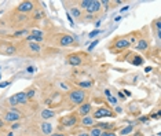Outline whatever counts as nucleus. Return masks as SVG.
Returning <instances> with one entry per match:
<instances>
[{"instance_id": "nucleus-1", "label": "nucleus", "mask_w": 161, "mask_h": 136, "mask_svg": "<svg viewBox=\"0 0 161 136\" xmlns=\"http://www.w3.org/2000/svg\"><path fill=\"white\" fill-rule=\"evenodd\" d=\"M81 8L87 11L90 14H94V13H98L99 8H101V2H96V0H84V2L80 3Z\"/></svg>"}, {"instance_id": "nucleus-2", "label": "nucleus", "mask_w": 161, "mask_h": 136, "mask_svg": "<svg viewBox=\"0 0 161 136\" xmlns=\"http://www.w3.org/2000/svg\"><path fill=\"white\" fill-rule=\"evenodd\" d=\"M69 98H70V102L72 103L80 105V103H83L84 99H86V94H84V91H81V89H74V91H72L69 94Z\"/></svg>"}, {"instance_id": "nucleus-3", "label": "nucleus", "mask_w": 161, "mask_h": 136, "mask_svg": "<svg viewBox=\"0 0 161 136\" xmlns=\"http://www.w3.org/2000/svg\"><path fill=\"white\" fill-rule=\"evenodd\" d=\"M28 98H26V92H18V94L13 95V96L8 99V103L11 106H17V105H25Z\"/></svg>"}, {"instance_id": "nucleus-4", "label": "nucleus", "mask_w": 161, "mask_h": 136, "mask_svg": "<svg viewBox=\"0 0 161 136\" xmlns=\"http://www.w3.org/2000/svg\"><path fill=\"white\" fill-rule=\"evenodd\" d=\"M94 117L95 118H103V117H114V113L109 109H98L94 113Z\"/></svg>"}, {"instance_id": "nucleus-5", "label": "nucleus", "mask_w": 161, "mask_h": 136, "mask_svg": "<svg viewBox=\"0 0 161 136\" xmlns=\"http://www.w3.org/2000/svg\"><path fill=\"white\" fill-rule=\"evenodd\" d=\"M61 124L63 126H74L77 124V117L74 114H70V115H66L61 120Z\"/></svg>"}, {"instance_id": "nucleus-6", "label": "nucleus", "mask_w": 161, "mask_h": 136, "mask_svg": "<svg viewBox=\"0 0 161 136\" xmlns=\"http://www.w3.org/2000/svg\"><path fill=\"white\" fill-rule=\"evenodd\" d=\"M19 117H21V114H19L18 111H15V110H13V111H8L7 114L4 115V120L7 121V122H14V121H18Z\"/></svg>"}, {"instance_id": "nucleus-7", "label": "nucleus", "mask_w": 161, "mask_h": 136, "mask_svg": "<svg viewBox=\"0 0 161 136\" xmlns=\"http://www.w3.org/2000/svg\"><path fill=\"white\" fill-rule=\"evenodd\" d=\"M18 10L21 13H28V11H32L33 10V3L32 2H23L18 6Z\"/></svg>"}, {"instance_id": "nucleus-8", "label": "nucleus", "mask_w": 161, "mask_h": 136, "mask_svg": "<svg viewBox=\"0 0 161 136\" xmlns=\"http://www.w3.org/2000/svg\"><path fill=\"white\" fill-rule=\"evenodd\" d=\"M116 48H118V50H123V48H127V47H130L131 45V41L130 40H127V39H118L116 41Z\"/></svg>"}, {"instance_id": "nucleus-9", "label": "nucleus", "mask_w": 161, "mask_h": 136, "mask_svg": "<svg viewBox=\"0 0 161 136\" xmlns=\"http://www.w3.org/2000/svg\"><path fill=\"white\" fill-rule=\"evenodd\" d=\"M74 43V39L72 36H62L59 40V44L61 45H72Z\"/></svg>"}, {"instance_id": "nucleus-10", "label": "nucleus", "mask_w": 161, "mask_h": 136, "mask_svg": "<svg viewBox=\"0 0 161 136\" xmlns=\"http://www.w3.org/2000/svg\"><path fill=\"white\" fill-rule=\"evenodd\" d=\"M68 60H69L70 65H73V66H77V65H80V63L83 62L78 55H70V56L68 58Z\"/></svg>"}, {"instance_id": "nucleus-11", "label": "nucleus", "mask_w": 161, "mask_h": 136, "mask_svg": "<svg viewBox=\"0 0 161 136\" xmlns=\"http://www.w3.org/2000/svg\"><path fill=\"white\" fill-rule=\"evenodd\" d=\"M91 111V105L90 103H86V105H81V107H80V110H78V113H80L81 115H88V113Z\"/></svg>"}, {"instance_id": "nucleus-12", "label": "nucleus", "mask_w": 161, "mask_h": 136, "mask_svg": "<svg viewBox=\"0 0 161 136\" xmlns=\"http://www.w3.org/2000/svg\"><path fill=\"white\" fill-rule=\"evenodd\" d=\"M42 131H43V133L50 135L52 132V125H51V124H48V122H43L42 124Z\"/></svg>"}, {"instance_id": "nucleus-13", "label": "nucleus", "mask_w": 161, "mask_h": 136, "mask_svg": "<svg viewBox=\"0 0 161 136\" xmlns=\"http://www.w3.org/2000/svg\"><path fill=\"white\" fill-rule=\"evenodd\" d=\"M147 47H149L147 41L142 39V40H140V41L138 43V45H136V50H140V51H146V50H147Z\"/></svg>"}, {"instance_id": "nucleus-14", "label": "nucleus", "mask_w": 161, "mask_h": 136, "mask_svg": "<svg viewBox=\"0 0 161 136\" xmlns=\"http://www.w3.org/2000/svg\"><path fill=\"white\" fill-rule=\"evenodd\" d=\"M54 111L52 110H43L42 111V118H44V120H48V118L54 117Z\"/></svg>"}, {"instance_id": "nucleus-15", "label": "nucleus", "mask_w": 161, "mask_h": 136, "mask_svg": "<svg viewBox=\"0 0 161 136\" xmlns=\"http://www.w3.org/2000/svg\"><path fill=\"white\" fill-rule=\"evenodd\" d=\"M134 131V126H125V128H123L121 131H120V135L121 136H124V135H128V133H131V132Z\"/></svg>"}, {"instance_id": "nucleus-16", "label": "nucleus", "mask_w": 161, "mask_h": 136, "mask_svg": "<svg viewBox=\"0 0 161 136\" xmlns=\"http://www.w3.org/2000/svg\"><path fill=\"white\" fill-rule=\"evenodd\" d=\"M81 124H83V125H86V126H87V125H92V124H94V118L87 117V115H86V117L81 120Z\"/></svg>"}, {"instance_id": "nucleus-17", "label": "nucleus", "mask_w": 161, "mask_h": 136, "mask_svg": "<svg viewBox=\"0 0 161 136\" xmlns=\"http://www.w3.org/2000/svg\"><path fill=\"white\" fill-rule=\"evenodd\" d=\"M29 48H30L32 51H34V52H39L42 48H40V45L37 44V43H29Z\"/></svg>"}, {"instance_id": "nucleus-18", "label": "nucleus", "mask_w": 161, "mask_h": 136, "mask_svg": "<svg viewBox=\"0 0 161 136\" xmlns=\"http://www.w3.org/2000/svg\"><path fill=\"white\" fill-rule=\"evenodd\" d=\"M30 36H33L34 39H43V33H42V30H32Z\"/></svg>"}, {"instance_id": "nucleus-19", "label": "nucleus", "mask_w": 161, "mask_h": 136, "mask_svg": "<svg viewBox=\"0 0 161 136\" xmlns=\"http://www.w3.org/2000/svg\"><path fill=\"white\" fill-rule=\"evenodd\" d=\"M114 125H112V124H99V125H96V128L99 129H112Z\"/></svg>"}, {"instance_id": "nucleus-20", "label": "nucleus", "mask_w": 161, "mask_h": 136, "mask_svg": "<svg viewBox=\"0 0 161 136\" xmlns=\"http://www.w3.org/2000/svg\"><path fill=\"white\" fill-rule=\"evenodd\" d=\"M101 133H102V131L99 128H94L91 131V133H88V135L90 136H101Z\"/></svg>"}, {"instance_id": "nucleus-21", "label": "nucleus", "mask_w": 161, "mask_h": 136, "mask_svg": "<svg viewBox=\"0 0 161 136\" xmlns=\"http://www.w3.org/2000/svg\"><path fill=\"white\" fill-rule=\"evenodd\" d=\"M69 14H70V17H72V15H73V17H80V10H78V8H74V7H73L72 10H70Z\"/></svg>"}, {"instance_id": "nucleus-22", "label": "nucleus", "mask_w": 161, "mask_h": 136, "mask_svg": "<svg viewBox=\"0 0 161 136\" xmlns=\"http://www.w3.org/2000/svg\"><path fill=\"white\" fill-rule=\"evenodd\" d=\"M132 63H134V65H136V66H139V65H142V63H143V59L140 56H135Z\"/></svg>"}, {"instance_id": "nucleus-23", "label": "nucleus", "mask_w": 161, "mask_h": 136, "mask_svg": "<svg viewBox=\"0 0 161 136\" xmlns=\"http://www.w3.org/2000/svg\"><path fill=\"white\" fill-rule=\"evenodd\" d=\"M98 43H99V40H95V41H92L91 44L88 45V51H90V52H91V51L94 50V48H95L96 45H98Z\"/></svg>"}, {"instance_id": "nucleus-24", "label": "nucleus", "mask_w": 161, "mask_h": 136, "mask_svg": "<svg viewBox=\"0 0 161 136\" xmlns=\"http://www.w3.org/2000/svg\"><path fill=\"white\" fill-rule=\"evenodd\" d=\"M101 33V30H99V29H95V30H92L91 33L88 34V37L90 39H92V37H95V36H98V34Z\"/></svg>"}, {"instance_id": "nucleus-25", "label": "nucleus", "mask_w": 161, "mask_h": 136, "mask_svg": "<svg viewBox=\"0 0 161 136\" xmlns=\"http://www.w3.org/2000/svg\"><path fill=\"white\" fill-rule=\"evenodd\" d=\"M106 98H107V100H109V103H112V105H116V103H117V99H116V98H113L112 95H110V96H106Z\"/></svg>"}, {"instance_id": "nucleus-26", "label": "nucleus", "mask_w": 161, "mask_h": 136, "mask_svg": "<svg viewBox=\"0 0 161 136\" xmlns=\"http://www.w3.org/2000/svg\"><path fill=\"white\" fill-rule=\"evenodd\" d=\"M80 87H86V88H88V87H91V83H88V81H83V83H80L78 84Z\"/></svg>"}, {"instance_id": "nucleus-27", "label": "nucleus", "mask_w": 161, "mask_h": 136, "mask_svg": "<svg viewBox=\"0 0 161 136\" xmlns=\"http://www.w3.org/2000/svg\"><path fill=\"white\" fill-rule=\"evenodd\" d=\"M34 18H36V19H40V18H43V13H39V11H37V13L34 14Z\"/></svg>"}, {"instance_id": "nucleus-28", "label": "nucleus", "mask_w": 161, "mask_h": 136, "mask_svg": "<svg viewBox=\"0 0 161 136\" xmlns=\"http://www.w3.org/2000/svg\"><path fill=\"white\" fill-rule=\"evenodd\" d=\"M34 96V91H29L26 92V98H33Z\"/></svg>"}, {"instance_id": "nucleus-29", "label": "nucleus", "mask_w": 161, "mask_h": 136, "mask_svg": "<svg viewBox=\"0 0 161 136\" xmlns=\"http://www.w3.org/2000/svg\"><path fill=\"white\" fill-rule=\"evenodd\" d=\"M101 136H116L113 132H103V133H101Z\"/></svg>"}, {"instance_id": "nucleus-30", "label": "nucleus", "mask_w": 161, "mask_h": 136, "mask_svg": "<svg viewBox=\"0 0 161 136\" xmlns=\"http://www.w3.org/2000/svg\"><path fill=\"white\" fill-rule=\"evenodd\" d=\"M34 70H36V69H34L33 66H29V67L26 69V72H28V73H34Z\"/></svg>"}, {"instance_id": "nucleus-31", "label": "nucleus", "mask_w": 161, "mask_h": 136, "mask_svg": "<svg viewBox=\"0 0 161 136\" xmlns=\"http://www.w3.org/2000/svg\"><path fill=\"white\" fill-rule=\"evenodd\" d=\"M19 128V124H17V122H14L13 125H11V129H13V131H15V129H18Z\"/></svg>"}, {"instance_id": "nucleus-32", "label": "nucleus", "mask_w": 161, "mask_h": 136, "mask_svg": "<svg viewBox=\"0 0 161 136\" xmlns=\"http://www.w3.org/2000/svg\"><path fill=\"white\" fill-rule=\"evenodd\" d=\"M26 30H19V32H15V34L14 36H22V34H25Z\"/></svg>"}, {"instance_id": "nucleus-33", "label": "nucleus", "mask_w": 161, "mask_h": 136, "mask_svg": "<svg viewBox=\"0 0 161 136\" xmlns=\"http://www.w3.org/2000/svg\"><path fill=\"white\" fill-rule=\"evenodd\" d=\"M10 85V81H4V83H0V88H4V87Z\"/></svg>"}, {"instance_id": "nucleus-34", "label": "nucleus", "mask_w": 161, "mask_h": 136, "mask_svg": "<svg viewBox=\"0 0 161 136\" xmlns=\"http://www.w3.org/2000/svg\"><path fill=\"white\" fill-rule=\"evenodd\" d=\"M128 8H130V6H124V7H123L121 10H120V13H124V11H127Z\"/></svg>"}, {"instance_id": "nucleus-35", "label": "nucleus", "mask_w": 161, "mask_h": 136, "mask_svg": "<svg viewBox=\"0 0 161 136\" xmlns=\"http://www.w3.org/2000/svg\"><path fill=\"white\" fill-rule=\"evenodd\" d=\"M68 19H69L70 25H73V19H72V17H70V14H69V13H68Z\"/></svg>"}, {"instance_id": "nucleus-36", "label": "nucleus", "mask_w": 161, "mask_h": 136, "mask_svg": "<svg viewBox=\"0 0 161 136\" xmlns=\"http://www.w3.org/2000/svg\"><path fill=\"white\" fill-rule=\"evenodd\" d=\"M101 4H103L105 7H106V8L109 7V2H101Z\"/></svg>"}, {"instance_id": "nucleus-37", "label": "nucleus", "mask_w": 161, "mask_h": 136, "mask_svg": "<svg viewBox=\"0 0 161 136\" xmlns=\"http://www.w3.org/2000/svg\"><path fill=\"white\" fill-rule=\"evenodd\" d=\"M105 95H106V96H110L112 94H110V91H109V89H105Z\"/></svg>"}, {"instance_id": "nucleus-38", "label": "nucleus", "mask_w": 161, "mask_h": 136, "mask_svg": "<svg viewBox=\"0 0 161 136\" xmlns=\"http://www.w3.org/2000/svg\"><path fill=\"white\" fill-rule=\"evenodd\" d=\"M51 136H65V135H62V133H52Z\"/></svg>"}, {"instance_id": "nucleus-39", "label": "nucleus", "mask_w": 161, "mask_h": 136, "mask_svg": "<svg viewBox=\"0 0 161 136\" xmlns=\"http://www.w3.org/2000/svg\"><path fill=\"white\" fill-rule=\"evenodd\" d=\"M116 111H117V113H121L123 110H121V107H116Z\"/></svg>"}, {"instance_id": "nucleus-40", "label": "nucleus", "mask_w": 161, "mask_h": 136, "mask_svg": "<svg viewBox=\"0 0 161 136\" xmlns=\"http://www.w3.org/2000/svg\"><path fill=\"white\" fill-rule=\"evenodd\" d=\"M78 136H90V135H88V133H80Z\"/></svg>"}, {"instance_id": "nucleus-41", "label": "nucleus", "mask_w": 161, "mask_h": 136, "mask_svg": "<svg viewBox=\"0 0 161 136\" xmlns=\"http://www.w3.org/2000/svg\"><path fill=\"white\" fill-rule=\"evenodd\" d=\"M7 136H14V133H13V132H10V133H8Z\"/></svg>"}, {"instance_id": "nucleus-42", "label": "nucleus", "mask_w": 161, "mask_h": 136, "mask_svg": "<svg viewBox=\"0 0 161 136\" xmlns=\"http://www.w3.org/2000/svg\"><path fill=\"white\" fill-rule=\"evenodd\" d=\"M134 136H139V133H135V135H134Z\"/></svg>"}]
</instances>
